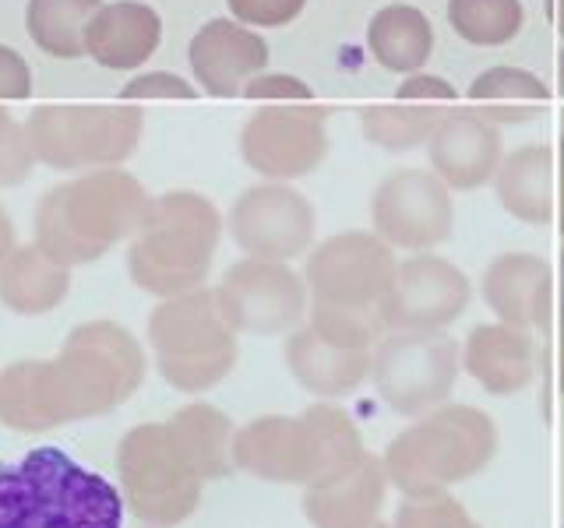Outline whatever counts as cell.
Returning <instances> with one entry per match:
<instances>
[{
  "mask_svg": "<svg viewBox=\"0 0 564 528\" xmlns=\"http://www.w3.org/2000/svg\"><path fill=\"white\" fill-rule=\"evenodd\" d=\"M152 194L128 169H88L43 194L35 243L67 268L93 264L131 240L149 216Z\"/></svg>",
  "mask_w": 564,
  "mask_h": 528,
  "instance_id": "3",
  "label": "cell"
},
{
  "mask_svg": "<svg viewBox=\"0 0 564 528\" xmlns=\"http://www.w3.org/2000/svg\"><path fill=\"white\" fill-rule=\"evenodd\" d=\"M441 117H445V106L434 102L367 106V110H360V128L370 145H378L384 152H413L420 145H427Z\"/></svg>",
  "mask_w": 564,
  "mask_h": 528,
  "instance_id": "30",
  "label": "cell"
},
{
  "mask_svg": "<svg viewBox=\"0 0 564 528\" xmlns=\"http://www.w3.org/2000/svg\"><path fill=\"white\" fill-rule=\"evenodd\" d=\"M484 304L501 324L522 331H546L554 321V272L536 254H498L484 272Z\"/></svg>",
  "mask_w": 564,
  "mask_h": 528,
  "instance_id": "19",
  "label": "cell"
},
{
  "mask_svg": "<svg viewBox=\"0 0 564 528\" xmlns=\"http://www.w3.org/2000/svg\"><path fill=\"white\" fill-rule=\"evenodd\" d=\"M18 246V240H14V222H11V216L4 211V205H0V261H4L11 251Z\"/></svg>",
  "mask_w": 564,
  "mask_h": 528,
  "instance_id": "41",
  "label": "cell"
},
{
  "mask_svg": "<svg viewBox=\"0 0 564 528\" xmlns=\"http://www.w3.org/2000/svg\"><path fill=\"white\" fill-rule=\"evenodd\" d=\"M540 349L533 331L511 324H476L463 342V370L487 395H519L536 377Z\"/></svg>",
  "mask_w": 564,
  "mask_h": 528,
  "instance_id": "20",
  "label": "cell"
},
{
  "mask_svg": "<svg viewBox=\"0 0 564 528\" xmlns=\"http://www.w3.org/2000/svg\"><path fill=\"white\" fill-rule=\"evenodd\" d=\"M322 339L343 349L375 352V345L388 334L381 310H335V307H311L307 321Z\"/></svg>",
  "mask_w": 564,
  "mask_h": 528,
  "instance_id": "32",
  "label": "cell"
},
{
  "mask_svg": "<svg viewBox=\"0 0 564 528\" xmlns=\"http://www.w3.org/2000/svg\"><path fill=\"white\" fill-rule=\"evenodd\" d=\"M314 233L317 216L311 198L279 180L247 187L229 208V237L247 257L293 261L311 251Z\"/></svg>",
  "mask_w": 564,
  "mask_h": 528,
  "instance_id": "15",
  "label": "cell"
},
{
  "mask_svg": "<svg viewBox=\"0 0 564 528\" xmlns=\"http://www.w3.org/2000/svg\"><path fill=\"white\" fill-rule=\"evenodd\" d=\"M395 251L378 233L346 229L322 240L307 257L311 307L335 310H381V299L395 278Z\"/></svg>",
  "mask_w": 564,
  "mask_h": 528,
  "instance_id": "11",
  "label": "cell"
},
{
  "mask_svg": "<svg viewBox=\"0 0 564 528\" xmlns=\"http://www.w3.org/2000/svg\"><path fill=\"white\" fill-rule=\"evenodd\" d=\"M370 226L392 251L427 254L452 240V190L434 169L405 166L388 173L370 198Z\"/></svg>",
  "mask_w": 564,
  "mask_h": 528,
  "instance_id": "13",
  "label": "cell"
},
{
  "mask_svg": "<svg viewBox=\"0 0 564 528\" xmlns=\"http://www.w3.org/2000/svg\"><path fill=\"white\" fill-rule=\"evenodd\" d=\"M32 96V67L18 50L0 43V102H18Z\"/></svg>",
  "mask_w": 564,
  "mask_h": 528,
  "instance_id": "38",
  "label": "cell"
},
{
  "mask_svg": "<svg viewBox=\"0 0 564 528\" xmlns=\"http://www.w3.org/2000/svg\"><path fill=\"white\" fill-rule=\"evenodd\" d=\"M469 299L473 282L458 264L431 251L410 254L381 299V317L388 331H445L466 314Z\"/></svg>",
  "mask_w": 564,
  "mask_h": 528,
  "instance_id": "16",
  "label": "cell"
},
{
  "mask_svg": "<svg viewBox=\"0 0 564 528\" xmlns=\"http://www.w3.org/2000/svg\"><path fill=\"white\" fill-rule=\"evenodd\" d=\"M367 50L392 75H416L434 53V25L413 4H388L370 18Z\"/></svg>",
  "mask_w": 564,
  "mask_h": 528,
  "instance_id": "26",
  "label": "cell"
},
{
  "mask_svg": "<svg viewBox=\"0 0 564 528\" xmlns=\"http://www.w3.org/2000/svg\"><path fill=\"white\" fill-rule=\"evenodd\" d=\"M367 458L364 437L346 409L314 402L296 416H258L234 433L237 472L261 483L322 486Z\"/></svg>",
  "mask_w": 564,
  "mask_h": 528,
  "instance_id": "2",
  "label": "cell"
},
{
  "mask_svg": "<svg viewBox=\"0 0 564 528\" xmlns=\"http://www.w3.org/2000/svg\"><path fill=\"white\" fill-rule=\"evenodd\" d=\"M155 370L184 395H205L237 366V331L216 304V289L159 299L149 317Z\"/></svg>",
  "mask_w": 564,
  "mask_h": 528,
  "instance_id": "7",
  "label": "cell"
},
{
  "mask_svg": "<svg viewBox=\"0 0 564 528\" xmlns=\"http://www.w3.org/2000/svg\"><path fill=\"white\" fill-rule=\"evenodd\" d=\"M35 169V152L29 141V128L14 120L11 110L0 106V187H18Z\"/></svg>",
  "mask_w": 564,
  "mask_h": 528,
  "instance_id": "34",
  "label": "cell"
},
{
  "mask_svg": "<svg viewBox=\"0 0 564 528\" xmlns=\"http://www.w3.org/2000/svg\"><path fill=\"white\" fill-rule=\"evenodd\" d=\"M216 304L237 334L272 339V334H290L304 324L311 293L304 275L290 268V261L243 257L216 286Z\"/></svg>",
  "mask_w": 564,
  "mask_h": 528,
  "instance_id": "12",
  "label": "cell"
},
{
  "mask_svg": "<svg viewBox=\"0 0 564 528\" xmlns=\"http://www.w3.org/2000/svg\"><path fill=\"white\" fill-rule=\"evenodd\" d=\"M173 437L181 440V448L187 451V458L194 462V469L202 472V480H226L234 475V419H229L223 409L208 402H191L184 409H176L170 419Z\"/></svg>",
  "mask_w": 564,
  "mask_h": 528,
  "instance_id": "27",
  "label": "cell"
},
{
  "mask_svg": "<svg viewBox=\"0 0 564 528\" xmlns=\"http://www.w3.org/2000/svg\"><path fill=\"white\" fill-rule=\"evenodd\" d=\"M198 85H191L187 78L173 75V70H149V75H134L123 85V99L145 102V99H194Z\"/></svg>",
  "mask_w": 564,
  "mask_h": 528,
  "instance_id": "36",
  "label": "cell"
},
{
  "mask_svg": "<svg viewBox=\"0 0 564 528\" xmlns=\"http://www.w3.org/2000/svg\"><path fill=\"white\" fill-rule=\"evenodd\" d=\"M375 352L364 349H343L328 339H322L311 324H300L286 339V366L300 387L322 402L352 395L370 377Z\"/></svg>",
  "mask_w": 564,
  "mask_h": 528,
  "instance_id": "22",
  "label": "cell"
},
{
  "mask_svg": "<svg viewBox=\"0 0 564 528\" xmlns=\"http://www.w3.org/2000/svg\"><path fill=\"white\" fill-rule=\"evenodd\" d=\"M494 194L511 219L551 226L557 219V155L551 145H522L501 158Z\"/></svg>",
  "mask_w": 564,
  "mask_h": 528,
  "instance_id": "24",
  "label": "cell"
},
{
  "mask_svg": "<svg viewBox=\"0 0 564 528\" xmlns=\"http://www.w3.org/2000/svg\"><path fill=\"white\" fill-rule=\"evenodd\" d=\"M70 293V268L50 257L40 243H18L0 261V304L11 314L43 317L57 310Z\"/></svg>",
  "mask_w": 564,
  "mask_h": 528,
  "instance_id": "25",
  "label": "cell"
},
{
  "mask_svg": "<svg viewBox=\"0 0 564 528\" xmlns=\"http://www.w3.org/2000/svg\"><path fill=\"white\" fill-rule=\"evenodd\" d=\"M551 366H554V381L564 395V310H561V321H557V334L551 342Z\"/></svg>",
  "mask_w": 564,
  "mask_h": 528,
  "instance_id": "40",
  "label": "cell"
},
{
  "mask_svg": "<svg viewBox=\"0 0 564 528\" xmlns=\"http://www.w3.org/2000/svg\"><path fill=\"white\" fill-rule=\"evenodd\" d=\"M141 528H152V525H141Z\"/></svg>",
  "mask_w": 564,
  "mask_h": 528,
  "instance_id": "45",
  "label": "cell"
},
{
  "mask_svg": "<svg viewBox=\"0 0 564 528\" xmlns=\"http://www.w3.org/2000/svg\"><path fill=\"white\" fill-rule=\"evenodd\" d=\"M522 0H448V25L463 43L494 50L522 32Z\"/></svg>",
  "mask_w": 564,
  "mask_h": 528,
  "instance_id": "31",
  "label": "cell"
},
{
  "mask_svg": "<svg viewBox=\"0 0 564 528\" xmlns=\"http://www.w3.org/2000/svg\"><path fill=\"white\" fill-rule=\"evenodd\" d=\"M551 18H554V29L564 35V0H551Z\"/></svg>",
  "mask_w": 564,
  "mask_h": 528,
  "instance_id": "43",
  "label": "cell"
},
{
  "mask_svg": "<svg viewBox=\"0 0 564 528\" xmlns=\"http://www.w3.org/2000/svg\"><path fill=\"white\" fill-rule=\"evenodd\" d=\"M243 99H261V102H311L314 88L300 81L296 75H282V70H261L243 88Z\"/></svg>",
  "mask_w": 564,
  "mask_h": 528,
  "instance_id": "37",
  "label": "cell"
},
{
  "mask_svg": "<svg viewBox=\"0 0 564 528\" xmlns=\"http://www.w3.org/2000/svg\"><path fill=\"white\" fill-rule=\"evenodd\" d=\"M328 113L322 106H261L240 131V158L261 180L290 184L311 176L328 155Z\"/></svg>",
  "mask_w": 564,
  "mask_h": 528,
  "instance_id": "14",
  "label": "cell"
},
{
  "mask_svg": "<svg viewBox=\"0 0 564 528\" xmlns=\"http://www.w3.org/2000/svg\"><path fill=\"white\" fill-rule=\"evenodd\" d=\"M223 240V211L198 190H166L128 240V275L159 299L205 286Z\"/></svg>",
  "mask_w": 564,
  "mask_h": 528,
  "instance_id": "5",
  "label": "cell"
},
{
  "mask_svg": "<svg viewBox=\"0 0 564 528\" xmlns=\"http://www.w3.org/2000/svg\"><path fill=\"white\" fill-rule=\"evenodd\" d=\"M117 480L78 465L61 448H32L0 465V528H123Z\"/></svg>",
  "mask_w": 564,
  "mask_h": 528,
  "instance_id": "4",
  "label": "cell"
},
{
  "mask_svg": "<svg viewBox=\"0 0 564 528\" xmlns=\"http://www.w3.org/2000/svg\"><path fill=\"white\" fill-rule=\"evenodd\" d=\"M395 96L402 102H455L458 92H455V85L445 81V78H437V75H405V81L395 88Z\"/></svg>",
  "mask_w": 564,
  "mask_h": 528,
  "instance_id": "39",
  "label": "cell"
},
{
  "mask_svg": "<svg viewBox=\"0 0 564 528\" xmlns=\"http://www.w3.org/2000/svg\"><path fill=\"white\" fill-rule=\"evenodd\" d=\"M35 163L64 173L123 166L141 145L145 113L138 106H35L29 117Z\"/></svg>",
  "mask_w": 564,
  "mask_h": 528,
  "instance_id": "9",
  "label": "cell"
},
{
  "mask_svg": "<svg viewBox=\"0 0 564 528\" xmlns=\"http://www.w3.org/2000/svg\"><path fill=\"white\" fill-rule=\"evenodd\" d=\"M187 61L205 96L237 99L269 64V43L237 18H212L194 32Z\"/></svg>",
  "mask_w": 564,
  "mask_h": 528,
  "instance_id": "18",
  "label": "cell"
},
{
  "mask_svg": "<svg viewBox=\"0 0 564 528\" xmlns=\"http://www.w3.org/2000/svg\"><path fill=\"white\" fill-rule=\"evenodd\" d=\"M494 451L498 427L484 409L441 405L388 440L381 462L402 497H434L480 475Z\"/></svg>",
  "mask_w": 564,
  "mask_h": 528,
  "instance_id": "6",
  "label": "cell"
},
{
  "mask_svg": "<svg viewBox=\"0 0 564 528\" xmlns=\"http://www.w3.org/2000/svg\"><path fill=\"white\" fill-rule=\"evenodd\" d=\"M163 40V18L141 0L102 4L85 32V57L106 70H138Z\"/></svg>",
  "mask_w": 564,
  "mask_h": 528,
  "instance_id": "21",
  "label": "cell"
},
{
  "mask_svg": "<svg viewBox=\"0 0 564 528\" xmlns=\"http://www.w3.org/2000/svg\"><path fill=\"white\" fill-rule=\"evenodd\" d=\"M554 155H557V229L564 233V138H561V145L554 148Z\"/></svg>",
  "mask_w": 564,
  "mask_h": 528,
  "instance_id": "42",
  "label": "cell"
},
{
  "mask_svg": "<svg viewBox=\"0 0 564 528\" xmlns=\"http://www.w3.org/2000/svg\"><path fill=\"white\" fill-rule=\"evenodd\" d=\"M427 155L431 169L448 184V190H476L494 180L505 158V141L490 117L469 106H455L445 110L434 128Z\"/></svg>",
  "mask_w": 564,
  "mask_h": 528,
  "instance_id": "17",
  "label": "cell"
},
{
  "mask_svg": "<svg viewBox=\"0 0 564 528\" xmlns=\"http://www.w3.org/2000/svg\"><path fill=\"white\" fill-rule=\"evenodd\" d=\"M395 528H484L452 493L405 497L395 510Z\"/></svg>",
  "mask_w": 564,
  "mask_h": 528,
  "instance_id": "33",
  "label": "cell"
},
{
  "mask_svg": "<svg viewBox=\"0 0 564 528\" xmlns=\"http://www.w3.org/2000/svg\"><path fill=\"white\" fill-rule=\"evenodd\" d=\"M388 493L384 462L367 454L357 469L304 490V515L314 528H367L381 515Z\"/></svg>",
  "mask_w": 564,
  "mask_h": 528,
  "instance_id": "23",
  "label": "cell"
},
{
  "mask_svg": "<svg viewBox=\"0 0 564 528\" xmlns=\"http://www.w3.org/2000/svg\"><path fill=\"white\" fill-rule=\"evenodd\" d=\"M458 370L463 345L448 331H388L375 345L370 381L388 409L416 419L448 405Z\"/></svg>",
  "mask_w": 564,
  "mask_h": 528,
  "instance_id": "10",
  "label": "cell"
},
{
  "mask_svg": "<svg viewBox=\"0 0 564 528\" xmlns=\"http://www.w3.org/2000/svg\"><path fill=\"white\" fill-rule=\"evenodd\" d=\"M367 528H395V525H384V521H375V525H367Z\"/></svg>",
  "mask_w": 564,
  "mask_h": 528,
  "instance_id": "44",
  "label": "cell"
},
{
  "mask_svg": "<svg viewBox=\"0 0 564 528\" xmlns=\"http://www.w3.org/2000/svg\"><path fill=\"white\" fill-rule=\"evenodd\" d=\"M102 8V0H29L25 29L29 40L50 57L75 61L85 57L88 22Z\"/></svg>",
  "mask_w": 564,
  "mask_h": 528,
  "instance_id": "28",
  "label": "cell"
},
{
  "mask_svg": "<svg viewBox=\"0 0 564 528\" xmlns=\"http://www.w3.org/2000/svg\"><path fill=\"white\" fill-rule=\"evenodd\" d=\"M229 14L251 29H282L304 14L307 0H226Z\"/></svg>",
  "mask_w": 564,
  "mask_h": 528,
  "instance_id": "35",
  "label": "cell"
},
{
  "mask_svg": "<svg viewBox=\"0 0 564 528\" xmlns=\"http://www.w3.org/2000/svg\"><path fill=\"white\" fill-rule=\"evenodd\" d=\"M117 486L123 507L141 525L176 528L202 504L205 480L194 469L170 422H138L120 437Z\"/></svg>",
  "mask_w": 564,
  "mask_h": 528,
  "instance_id": "8",
  "label": "cell"
},
{
  "mask_svg": "<svg viewBox=\"0 0 564 528\" xmlns=\"http://www.w3.org/2000/svg\"><path fill=\"white\" fill-rule=\"evenodd\" d=\"M466 96L476 106L484 102L480 113L498 123V120L533 117V110H540L543 102H551V88H546L543 78H536L533 70L498 64V67H487L480 78H473Z\"/></svg>",
  "mask_w": 564,
  "mask_h": 528,
  "instance_id": "29",
  "label": "cell"
},
{
  "mask_svg": "<svg viewBox=\"0 0 564 528\" xmlns=\"http://www.w3.org/2000/svg\"><path fill=\"white\" fill-rule=\"evenodd\" d=\"M145 349L117 321L70 328L53 360H18L0 370V427L50 433L110 416L145 381Z\"/></svg>",
  "mask_w": 564,
  "mask_h": 528,
  "instance_id": "1",
  "label": "cell"
}]
</instances>
